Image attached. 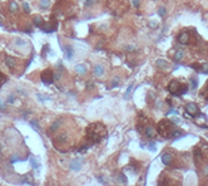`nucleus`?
I'll return each mask as SVG.
<instances>
[{"label":"nucleus","mask_w":208,"mask_h":186,"mask_svg":"<svg viewBox=\"0 0 208 186\" xmlns=\"http://www.w3.org/2000/svg\"><path fill=\"white\" fill-rule=\"evenodd\" d=\"M107 136V128L104 125L95 122L86 128V140L89 143H98Z\"/></svg>","instance_id":"obj_1"},{"label":"nucleus","mask_w":208,"mask_h":186,"mask_svg":"<svg viewBox=\"0 0 208 186\" xmlns=\"http://www.w3.org/2000/svg\"><path fill=\"white\" fill-rule=\"evenodd\" d=\"M168 89L172 95H176V96H182L184 93H187L188 90V85L187 83H180L179 80H172L168 85Z\"/></svg>","instance_id":"obj_2"},{"label":"nucleus","mask_w":208,"mask_h":186,"mask_svg":"<svg viewBox=\"0 0 208 186\" xmlns=\"http://www.w3.org/2000/svg\"><path fill=\"white\" fill-rule=\"evenodd\" d=\"M158 132H159L160 136H163L166 138L170 137V135H172V121H167V120L160 121L158 123Z\"/></svg>","instance_id":"obj_3"},{"label":"nucleus","mask_w":208,"mask_h":186,"mask_svg":"<svg viewBox=\"0 0 208 186\" xmlns=\"http://www.w3.org/2000/svg\"><path fill=\"white\" fill-rule=\"evenodd\" d=\"M186 111H187V113H189L192 117L199 115V108H198V106H197L196 103H193V102L187 103V106H186Z\"/></svg>","instance_id":"obj_4"},{"label":"nucleus","mask_w":208,"mask_h":186,"mask_svg":"<svg viewBox=\"0 0 208 186\" xmlns=\"http://www.w3.org/2000/svg\"><path fill=\"white\" fill-rule=\"evenodd\" d=\"M177 40H178L179 44H183V45L189 44V43H190V34L187 33V32H183V33H180V34L178 35Z\"/></svg>","instance_id":"obj_5"},{"label":"nucleus","mask_w":208,"mask_h":186,"mask_svg":"<svg viewBox=\"0 0 208 186\" xmlns=\"http://www.w3.org/2000/svg\"><path fill=\"white\" fill-rule=\"evenodd\" d=\"M42 80H43L45 84L52 83V80H53V72H52L50 69L43 72V74H42Z\"/></svg>","instance_id":"obj_6"},{"label":"nucleus","mask_w":208,"mask_h":186,"mask_svg":"<svg viewBox=\"0 0 208 186\" xmlns=\"http://www.w3.org/2000/svg\"><path fill=\"white\" fill-rule=\"evenodd\" d=\"M160 160H162V162H163L164 165H169L170 161H172V156H170L169 153H163L162 157H160Z\"/></svg>","instance_id":"obj_7"},{"label":"nucleus","mask_w":208,"mask_h":186,"mask_svg":"<svg viewBox=\"0 0 208 186\" xmlns=\"http://www.w3.org/2000/svg\"><path fill=\"white\" fill-rule=\"evenodd\" d=\"M144 133H146L147 137H153V136L156 135V133H154V130H153L152 126H147V127L144 128Z\"/></svg>","instance_id":"obj_8"},{"label":"nucleus","mask_w":208,"mask_h":186,"mask_svg":"<svg viewBox=\"0 0 208 186\" xmlns=\"http://www.w3.org/2000/svg\"><path fill=\"white\" fill-rule=\"evenodd\" d=\"M183 55H184V52L183 50H178V52H176V54H174V60H180L182 58H183Z\"/></svg>","instance_id":"obj_9"},{"label":"nucleus","mask_w":208,"mask_h":186,"mask_svg":"<svg viewBox=\"0 0 208 186\" xmlns=\"http://www.w3.org/2000/svg\"><path fill=\"white\" fill-rule=\"evenodd\" d=\"M94 73H95V75H102V74H103V68H102V65H95Z\"/></svg>","instance_id":"obj_10"},{"label":"nucleus","mask_w":208,"mask_h":186,"mask_svg":"<svg viewBox=\"0 0 208 186\" xmlns=\"http://www.w3.org/2000/svg\"><path fill=\"white\" fill-rule=\"evenodd\" d=\"M75 70H76L78 73H85L86 68H85V65H78V67L75 68Z\"/></svg>","instance_id":"obj_11"},{"label":"nucleus","mask_w":208,"mask_h":186,"mask_svg":"<svg viewBox=\"0 0 208 186\" xmlns=\"http://www.w3.org/2000/svg\"><path fill=\"white\" fill-rule=\"evenodd\" d=\"M40 7H43V8H48V7H49L48 0H43V2H40Z\"/></svg>","instance_id":"obj_12"},{"label":"nucleus","mask_w":208,"mask_h":186,"mask_svg":"<svg viewBox=\"0 0 208 186\" xmlns=\"http://www.w3.org/2000/svg\"><path fill=\"white\" fill-rule=\"evenodd\" d=\"M5 80H6V77H5L4 74H2V73H0V84H3Z\"/></svg>","instance_id":"obj_13"},{"label":"nucleus","mask_w":208,"mask_h":186,"mask_svg":"<svg viewBox=\"0 0 208 186\" xmlns=\"http://www.w3.org/2000/svg\"><path fill=\"white\" fill-rule=\"evenodd\" d=\"M202 69H203V72H204V73H208V64H207V63H204V64L202 65Z\"/></svg>","instance_id":"obj_14"},{"label":"nucleus","mask_w":208,"mask_h":186,"mask_svg":"<svg viewBox=\"0 0 208 186\" xmlns=\"http://www.w3.org/2000/svg\"><path fill=\"white\" fill-rule=\"evenodd\" d=\"M166 14V9L164 8H160L159 9V15H164Z\"/></svg>","instance_id":"obj_15"}]
</instances>
